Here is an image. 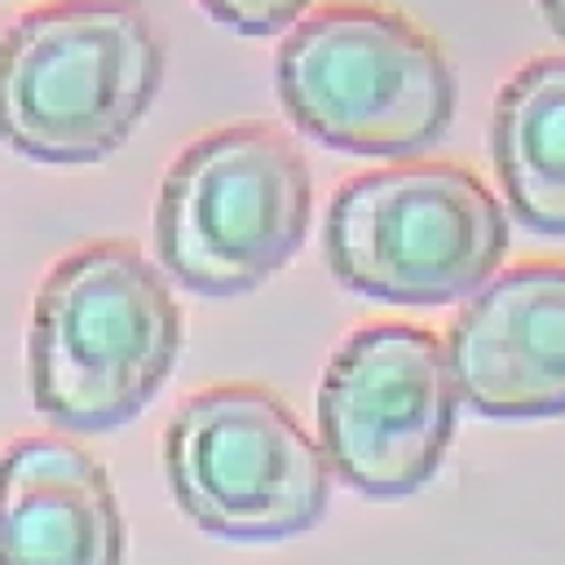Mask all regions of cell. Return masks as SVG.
Listing matches in <instances>:
<instances>
[{"mask_svg":"<svg viewBox=\"0 0 565 565\" xmlns=\"http://www.w3.org/2000/svg\"><path fill=\"white\" fill-rule=\"evenodd\" d=\"M185 322L159 265L132 243H84L40 282L26 327V388L66 433H110L163 388Z\"/></svg>","mask_w":565,"mask_h":565,"instance_id":"1","label":"cell"},{"mask_svg":"<svg viewBox=\"0 0 565 565\" xmlns=\"http://www.w3.org/2000/svg\"><path fill=\"white\" fill-rule=\"evenodd\" d=\"M163 44L132 0H62L0 35V141L35 163H97L150 110Z\"/></svg>","mask_w":565,"mask_h":565,"instance_id":"2","label":"cell"},{"mask_svg":"<svg viewBox=\"0 0 565 565\" xmlns=\"http://www.w3.org/2000/svg\"><path fill=\"white\" fill-rule=\"evenodd\" d=\"M274 88L291 124L349 154H419L455 115L441 44L397 9L331 4L282 35Z\"/></svg>","mask_w":565,"mask_h":565,"instance_id":"3","label":"cell"},{"mask_svg":"<svg viewBox=\"0 0 565 565\" xmlns=\"http://www.w3.org/2000/svg\"><path fill=\"white\" fill-rule=\"evenodd\" d=\"M309 207V163L278 128H212L194 137L159 181V269L199 296H243L300 252Z\"/></svg>","mask_w":565,"mask_h":565,"instance_id":"4","label":"cell"},{"mask_svg":"<svg viewBox=\"0 0 565 565\" xmlns=\"http://www.w3.org/2000/svg\"><path fill=\"white\" fill-rule=\"evenodd\" d=\"M322 252L335 282L358 296L446 305L494 278L508 212L463 163H397L331 194Z\"/></svg>","mask_w":565,"mask_h":565,"instance_id":"5","label":"cell"},{"mask_svg":"<svg viewBox=\"0 0 565 565\" xmlns=\"http://www.w3.org/2000/svg\"><path fill=\"white\" fill-rule=\"evenodd\" d=\"M163 477L203 534L234 543L296 539L331 503L322 446L260 384H212L185 397L163 428Z\"/></svg>","mask_w":565,"mask_h":565,"instance_id":"6","label":"cell"},{"mask_svg":"<svg viewBox=\"0 0 565 565\" xmlns=\"http://www.w3.org/2000/svg\"><path fill=\"white\" fill-rule=\"evenodd\" d=\"M459 388L446 344L406 322H375L340 340L318 384L327 468L366 499L424 490L455 437Z\"/></svg>","mask_w":565,"mask_h":565,"instance_id":"7","label":"cell"},{"mask_svg":"<svg viewBox=\"0 0 565 565\" xmlns=\"http://www.w3.org/2000/svg\"><path fill=\"white\" fill-rule=\"evenodd\" d=\"M446 358L459 402L486 419L565 415V260H521L477 287Z\"/></svg>","mask_w":565,"mask_h":565,"instance_id":"8","label":"cell"},{"mask_svg":"<svg viewBox=\"0 0 565 565\" xmlns=\"http://www.w3.org/2000/svg\"><path fill=\"white\" fill-rule=\"evenodd\" d=\"M0 565H124V512L88 450L66 437L4 446Z\"/></svg>","mask_w":565,"mask_h":565,"instance_id":"9","label":"cell"},{"mask_svg":"<svg viewBox=\"0 0 565 565\" xmlns=\"http://www.w3.org/2000/svg\"><path fill=\"white\" fill-rule=\"evenodd\" d=\"M490 154L516 221L565 234V53L530 57L499 88Z\"/></svg>","mask_w":565,"mask_h":565,"instance_id":"10","label":"cell"},{"mask_svg":"<svg viewBox=\"0 0 565 565\" xmlns=\"http://www.w3.org/2000/svg\"><path fill=\"white\" fill-rule=\"evenodd\" d=\"M199 9L238 35H274L291 26L309 9V0H199Z\"/></svg>","mask_w":565,"mask_h":565,"instance_id":"11","label":"cell"},{"mask_svg":"<svg viewBox=\"0 0 565 565\" xmlns=\"http://www.w3.org/2000/svg\"><path fill=\"white\" fill-rule=\"evenodd\" d=\"M539 9H543V18L552 22V31L565 40V0H539Z\"/></svg>","mask_w":565,"mask_h":565,"instance_id":"12","label":"cell"}]
</instances>
